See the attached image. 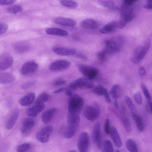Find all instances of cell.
I'll use <instances>...</instances> for the list:
<instances>
[{
    "mask_svg": "<svg viewBox=\"0 0 152 152\" xmlns=\"http://www.w3.org/2000/svg\"><path fill=\"white\" fill-rule=\"evenodd\" d=\"M124 41V38L121 35L112 37L105 42L104 50L108 54L117 53L122 48Z\"/></svg>",
    "mask_w": 152,
    "mask_h": 152,
    "instance_id": "obj_1",
    "label": "cell"
},
{
    "mask_svg": "<svg viewBox=\"0 0 152 152\" xmlns=\"http://www.w3.org/2000/svg\"><path fill=\"white\" fill-rule=\"evenodd\" d=\"M151 45V40L147 39L143 44L134 49L132 53L131 60L134 64H137L141 62L148 51Z\"/></svg>",
    "mask_w": 152,
    "mask_h": 152,
    "instance_id": "obj_2",
    "label": "cell"
},
{
    "mask_svg": "<svg viewBox=\"0 0 152 152\" xmlns=\"http://www.w3.org/2000/svg\"><path fill=\"white\" fill-rule=\"evenodd\" d=\"M120 10L121 18L118 22V27L121 28L133 20L135 14L133 6L129 7L122 4Z\"/></svg>",
    "mask_w": 152,
    "mask_h": 152,
    "instance_id": "obj_3",
    "label": "cell"
},
{
    "mask_svg": "<svg viewBox=\"0 0 152 152\" xmlns=\"http://www.w3.org/2000/svg\"><path fill=\"white\" fill-rule=\"evenodd\" d=\"M84 104V100L79 95L73 94L69 98L68 102V113L79 114Z\"/></svg>",
    "mask_w": 152,
    "mask_h": 152,
    "instance_id": "obj_4",
    "label": "cell"
},
{
    "mask_svg": "<svg viewBox=\"0 0 152 152\" xmlns=\"http://www.w3.org/2000/svg\"><path fill=\"white\" fill-rule=\"evenodd\" d=\"M100 114L99 106L96 102H94L92 105L86 106L83 111V115L88 120L94 121L97 119Z\"/></svg>",
    "mask_w": 152,
    "mask_h": 152,
    "instance_id": "obj_5",
    "label": "cell"
},
{
    "mask_svg": "<svg viewBox=\"0 0 152 152\" xmlns=\"http://www.w3.org/2000/svg\"><path fill=\"white\" fill-rule=\"evenodd\" d=\"M79 71L90 80L95 78L98 75L99 71L97 68L80 64L77 66Z\"/></svg>",
    "mask_w": 152,
    "mask_h": 152,
    "instance_id": "obj_6",
    "label": "cell"
},
{
    "mask_svg": "<svg viewBox=\"0 0 152 152\" xmlns=\"http://www.w3.org/2000/svg\"><path fill=\"white\" fill-rule=\"evenodd\" d=\"M53 129L52 125H49L43 128L37 133L36 138L42 143L47 142L49 139Z\"/></svg>",
    "mask_w": 152,
    "mask_h": 152,
    "instance_id": "obj_7",
    "label": "cell"
},
{
    "mask_svg": "<svg viewBox=\"0 0 152 152\" xmlns=\"http://www.w3.org/2000/svg\"><path fill=\"white\" fill-rule=\"evenodd\" d=\"M89 137L86 132L81 133L77 142V148L80 152H87L89 144Z\"/></svg>",
    "mask_w": 152,
    "mask_h": 152,
    "instance_id": "obj_8",
    "label": "cell"
},
{
    "mask_svg": "<svg viewBox=\"0 0 152 152\" xmlns=\"http://www.w3.org/2000/svg\"><path fill=\"white\" fill-rule=\"evenodd\" d=\"M71 64V62L66 60H58L52 62L49 67V69L52 71H59L66 69Z\"/></svg>",
    "mask_w": 152,
    "mask_h": 152,
    "instance_id": "obj_9",
    "label": "cell"
},
{
    "mask_svg": "<svg viewBox=\"0 0 152 152\" xmlns=\"http://www.w3.org/2000/svg\"><path fill=\"white\" fill-rule=\"evenodd\" d=\"M38 68V64L34 61H28L22 65L20 73L23 75H27L35 72Z\"/></svg>",
    "mask_w": 152,
    "mask_h": 152,
    "instance_id": "obj_10",
    "label": "cell"
},
{
    "mask_svg": "<svg viewBox=\"0 0 152 152\" xmlns=\"http://www.w3.org/2000/svg\"><path fill=\"white\" fill-rule=\"evenodd\" d=\"M52 50L54 53L62 56H72L76 52L75 48H72L56 46L53 47Z\"/></svg>",
    "mask_w": 152,
    "mask_h": 152,
    "instance_id": "obj_11",
    "label": "cell"
},
{
    "mask_svg": "<svg viewBox=\"0 0 152 152\" xmlns=\"http://www.w3.org/2000/svg\"><path fill=\"white\" fill-rule=\"evenodd\" d=\"M101 126L99 122H96L94 124L92 133V138L94 142L97 147L100 148L101 146Z\"/></svg>",
    "mask_w": 152,
    "mask_h": 152,
    "instance_id": "obj_12",
    "label": "cell"
},
{
    "mask_svg": "<svg viewBox=\"0 0 152 152\" xmlns=\"http://www.w3.org/2000/svg\"><path fill=\"white\" fill-rule=\"evenodd\" d=\"M53 22L64 27L76 26L77 24L76 21L73 19L63 17L56 18L53 19Z\"/></svg>",
    "mask_w": 152,
    "mask_h": 152,
    "instance_id": "obj_13",
    "label": "cell"
},
{
    "mask_svg": "<svg viewBox=\"0 0 152 152\" xmlns=\"http://www.w3.org/2000/svg\"><path fill=\"white\" fill-rule=\"evenodd\" d=\"M13 59L12 57L9 54H5L3 55L0 58V70H5L10 67L13 63Z\"/></svg>",
    "mask_w": 152,
    "mask_h": 152,
    "instance_id": "obj_14",
    "label": "cell"
},
{
    "mask_svg": "<svg viewBox=\"0 0 152 152\" xmlns=\"http://www.w3.org/2000/svg\"><path fill=\"white\" fill-rule=\"evenodd\" d=\"M73 81L77 89L79 88H91L94 85L93 82L91 80L87 77L80 78Z\"/></svg>",
    "mask_w": 152,
    "mask_h": 152,
    "instance_id": "obj_15",
    "label": "cell"
},
{
    "mask_svg": "<svg viewBox=\"0 0 152 152\" xmlns=\"http://www.w3.org/2000/svg\"><path fill=\"white\" fill-rule=\"evenodd\" d=\"M110 134L115 146L118 148H120L122 145V142L116 128L115 127H112L110 128Z\"/></svg>",
    "mask_w": 152,
    "mask_h": 152,
    "instance_id": "obj_16",
    "label": "cell"
},
{
    "mask_svg": "<svg viewBox=\"0 0 152 152\" xmlns=\"http://www.w3.org/2000/svg\"><path fill=\"white\" fill-rule=\"evenodd\" d=\"M81 26L85 28L95 30L99 27L98 23L91 18H86L82 20L80 23Z\"/></svg>",
    "mask_w": 152,
    "mask_h": 152,
    "instance_id": "obj_17",
    "label": "cell"
},
{
    "mask_svg": "<svg viewBox=\"0 0 152 152\" xmlns=\"http://www.w3.org/2000/svg\"><path fill=\"white\" fill-rule=\"evenodd\" d=\"M35 122L32 118H27L23 121L21 129V132L26 134L30 131L34 126Z\"/></svg>",
    "mask_w": 152,
    "mask_h": 152,
    "instance_id": "obj_18",
    "label": "cell"
},
{
    "mask_svg": "<svg viewBox=\"0 0 152 152\" xmlns=\"http://www.w3.org/2000/svg\"><path fill=\"white\" fill-rule=\"evenodd\" d=\"M34 92H29L22 97L19 100L20 104L23 106H28L34 102L35 98Z\"/></svg>",
    "mask_w": 152,
    "mask_h": 152,
    "instance_id": "obj_19",
    "label": "cell"
},
{
    "mask_svg": "<svg viewBox=\"0 0 152 152\" xmlns=\"http://www.w3.org/2000/svg\"><path fill=\"white\" fill-rule=\"evenodd\" d=\"M45 107L44 104H35L33 106L28 109L27 114L31 117H35L42 111Z\"/></svg>",
    "mask_w": 152,
    "mask_h": 152,
    "instance_id": "obj_20",
    "label": "cell"
},
{
    "mask_svg": "<svg viewBox=\"0 0 152 152\" xmlns=\"http://www.w3.org/2000/svg\"><path fill=\"white\" fill-rule=\"evenodd\" d=\"M118 28V22L114 21H112L101 28L99 30V32L102 34H107L113 32Z\"/></svg>",
    "mask_w": 152,
    "mask_h": 152,
    "instance_id": "obj_21",
    "label": "cell"
},
{
    "mask_svg": "<svg viewBox=\"0 0 152 152\" xmlns=\"http://www.w3.org/2000/svg\"><path fill=\"white\" fill-rule=\"evenodd\" d=\"M56 111L55 108H50L42 114L41 119L42 122L45 124L49 123L52 120Z\"/></svg>",
    "mask_w": 152,
    "mask_h": 152,
    "instance_id": "obj_22",
    "label": "cell"
},
{
    "mask_svg": "<svg viewBox=\"0 0 152 152\" xmlns=\"http://www.w3.org/2000/svg\"><path fill=\"white\" fill-rule=\"evenodd\" d=\"M45 31L47 34L50 35L65 37L68 35V32L67 31L57 28H47Z\"/></svg>",
    "mask_w": 152,
    "mask_h": 152,
    "instance_id": "obj_23",
    "label": "cell"
},
{
    "mask_svg": "<svg viewBox=\"0 0 152 152\" xmlns=\"http://www.w3.org/2000/svg\"><path fill=\"white\" fill-rule=\"evenodd\" d=\"M67 120L68 125L78 127L80 121L79 114L68 113Z\"/></svg>",
    "mask_w": 152,
    "mask_h": 152,
    "instance_id": "obj_24",
    "label": "cell"
},
{
    "mask_svg": "<svg viewBox=\"0 0 152 152\" xmlns=\"http://www.w3.org/2000/svg\"><path fill=\"white\" fill-rule=\"evenodd\" d=\"M15 77L12 74L8 72L1 73L0 75V82L2 84H8L13 83Z\"/></svg>",
    "mask_w": 152,
    "mask_h": 152,
    "instance_id": "obj_25",
    "label": "cell"
},
{
    "mask_svg": "<svg viewBox=\"0 0 152 152\" xmlns=\"http://www.w3.org/2000/svg\"><path fill=\"white\" fill-rule=\"evenodd\" d=\"M19 116V113L18 111L14 112L7 121L6 125V128L8 130L12 129L16 123Z\"/></svg>",
    "mask_w": 152,
    "mask_h": 152,
    "instance_id": "obj_26",
    "label": "cell"
},
{
    "mask_svg": "<svg viewBox=\"0 0 152 152\" xmlns=\"http://www.w3.org/2000/svg\"><path fill=\"white\" fill-rule=\"evenodd\" d=\"M132 116L138 130L140 132H143L144 127L142 118L136 113H133Z\"/></svg>",
    "mask_w": 152,
    "mask_h": 152,
    "instance_id": "obj_27",
    "label": "cell"
},
{
    "mask_svg": "<svg viewBox=\"0 0 152 152\" xmlns=\"http://www.w3.org/2000/svg\"><path fill=\"white\" fill-rule=\"evenodd\" d=\"M97 2L100 5L110 9L116 10L118 8L114 2L112 0H100Z\"/></svg>",
    "mask_w": 152,
    "mask_h": 152,
    "instance_id": "obj_28",
    "label": "cell"
},
{
    "mask_svg": "<svg viewBox=\"0 0 152 152\" xmlns=\"http://www.w3.org/2000/svg\"><path fill=\"white\" fill-rule=\"evenodd\" d=\"M121 89L120 86L118 84H115L112 87L110 94L112 98L114 100H117L121 95Z\"/></svg>",
    "mask_w": 152,
    "mask_h": 152,
    "instance_id": "obj_29",
    "label": "cell"
},
{
    "mask_svg": "<svg viewBox=\"0 0 152 152\" xmlns=\"http://www.w3.org/2000/svg\"><path fill=\"white\" fill-rule=\"evenodd\" d=\"M126 144V148L129 152H137V145L133 140L131 139L127 140Z\"/></svg>",
    "mask_w": 152,
    "mask_h": 152,
    "instance_id": "obj_30",
    "label": "cell"
},
{
    "mask_svg": "<svg viewBox=\"0 0 152 152\" xmlns=\"http://www.w3.org/2000/svg\"><path fill=\"white\" fill-rule=\"evenodd\" d=\"M50 98V95L48 94L44 93L40 95L37 99L35 104H44L49 101Z\"/></svg>",
    "mask_w": 152,
    "mask_h": 152,
    "instance_id": "obj_31",
    "label": "cell"
},
{
    "mask_svg": "<svg viewBox=\"0 0 152 152\" xmlns=\"http://www.w3.org/2000/svg\"><path fill=\"white\" fill-rule=\"evenodd\" d=\"M60 4L63 6L71 9H74L78 6L77 3L75 1L61 0Z\"/></svg>",
    "mask_w": 152,
    "mask_h": 152,
    "instance_id": "obj_32",
    "label": "cell"
},
{
    "mask_svg": "<svg viewBox=\"0 0 152 152\" xmlns=\"http://www.w3.org/2000/svg\"><path fill=\"white\" fill-rule=\"evenodd\" d=\"M8 13L11 14H16L23 11L22 7L19 5H13L9 7L7 9Z\"/></svg>",
    "mask_w": 152,
    "mask_h": 152,
    "instance_id": "obj_33",
    "label": "cell"
},
{
    "mask_svg": "<svg viewBox=\"0 0 152 152\" xmlns=\"http://www.w3.org/2000/svg\"><path fill=\"white\" fill-rule=\"evenodd\" d=\"M15 49L16 51L18 53H24L29 50V46L28 45L25 43H19L15 45Z\"/></svg>",
    "mask_w": 152,
    "mask_h": 152,
    "instance_id": "obj_34",
    "label": "cell"
},
{
    "mask_svg": "<svg viewBox=\"0 0 152 152\" xmlns=\"http://www.w3.org/2000/svg\"><path fill=\"white\" fill-rule=\"evenodd\" d=\"M93 93L98 95H104L108 93L107 89L99 85L93 89Z\"/></svg>",
    "mask_w": 152,
    "mask_h": 152,
    "instance_id": "obj_35",
    "label": "cell"
},
{
    "mask_svg": "<svg viewBox=\"0 0 152 152\" xmlns=\"http://www.w3.org/2000/svg\"><path fill=\"white\" fill-rule=\"evenodd\" d=\"M125 101L132 113H136L137 112L136 108L130 98L128 96H126L125 98Z\"/></svg>",
    "mask_w": 152,
    "mask_h": 152,
    "instance_id": "obj_36",
    "label": "cell"
},
{
    "mask_svg": "<svg viewBox=\"0 0 152 152\" xmlns=\"http://www.w3.org/2000/svg\"><path fill=\"white\" fill-rule=\"evenodd\" d=\"M113 152V147L111 142L109 140H105L103 145V152Z\"/></svg>",
    "mask_w": 152,
    "mask_h": 152,
    "instance_id": "obj_37",
    "label": "cell"
},
{
    "mask_svg": "<svg viewBox=\"0 0 152 152\" xmlns=\"http://www.w3.org/2000/svg\"><path fill=\"white\" fill-rule=\"evenodd\" d=\"M31 145L29 143L25 142L19 145L16 149V152H26L31 148Z\"/></svg>",
    "mask_w": 152,
    "mask_h": 152,
    "instance_id": "obj_38",
    "label": "cell"
},
{
    "mask_svg": "<svg viewBox=\"0 0 152 152\" xmlns=\"http://www.w3.org/2000/svg\"><path fill=\"white\" fill-rule=\"evenodd\" d=\"M121 121L126 131L130 132L132 130V125L129 119L126 117H123L122 118Z\"/></svg>",
    "mask_w": 152,
    "mask_h": 152,
    "instance_id": "obj_39",
    "label": "cell"
},
{
    "mask_svg": "<svg viewBox=\"0 0 152 152\" xmlns=\"http://www.w3.org/2000/svg\"><path fill=\"white\" fill-rule=\"evenodd\" d=\"M108 54L104 49L99 52L97 54V56L99 61L101 62H104L107 60Z\"/></svg>",
    "mask_w": 152,
    "mask_h": 152,
    "instance_id": "obj_40",
    "label": "cell"
},
{
    "mask_svg": "<svg viewBox=\"0 0 152 152\" xmlns=\"http://www.w3.org/2000/svg\"><path fill=\"white\" fill-rule=\"evenodd\" d=\"M36 82L35 80L29 81L22 84L21 86V88L23 90L27 89L34 86Z\"/></svg>",
    "mask_w": 152,
    "mask_h": 152,
    "instance_id": "obj_41",
    "label": "cell"
},
{
    "mask_svg": "<svg viewBox=\"0 0 152 152\" xmlns=\"http://www.w3.org/2000/svg\"><path fill=\"white\" fill-rule=\"evenodd\" d=\"M141 87L144 95L147 100H151V97L150 93L145 85L142 83L141 85Z\"/></svg>",
    "mask_w": 152,
    "mask_h": 152,
    "instance_id": "obj_42",
    "label": "cell"
},
{
    "mask_svg": "<svg viewBox=\"0 0 152 152\" xmlns=\"http://www.w3.org/2000/svg\"><path fill=\"white\" fill-rule=\"evenodd\" d=\"M134 98L136 103L140 105L142 103V99L140 93L139 91L136 92L134 95Z\"/></svg>",
    "mask_w": 152,
    "mask_h": 152,
    "instance_id": "obj_43",
    "label": "cell"
},
{
    "mask_svg": "<svg viewBox=\"0 0 152 152\" xmlns=\"http://www.w3.org/2000/svg\"><path fill=\"white\" fill-rule=\"evenodd\" d=\"M110 129L109 120L107 119L105 121L104 125V130L105 133L107 134H110Z\"/></svg>",
    "mask_w": 152,
    "mask_h": 152,
    "instance_id": "obj_44",
    "label": "cell"
},
{
    "mask_svg": "<svg viewBox=\"0 0 152 152\" xmlns=\"http://www.w3.org/2000/svg\"><path fill=\"white\" fill-rule=\"evenodd\" d=\"M8 26L5 23H2L0 24V34L1 35L5 33L7 30Z\"/></svg>",
    "mask_w": 152,
    "mask_h": 152,
    "instance_id": "obj_45",
    "label": "cell"
},
{
    "mask_svg": "<svg viewBox=\"0 0 152 152\" xmlns=\"http://www.w3.org/2000/svg\"><path fill=\"white\" fill-rule=\"evenodd\" d=\"M137 1L136 0H125L123 1L122 4L128 6H133Z\"/></svg>",
    "mask_w": 152,
    "mask_h": 152,
    "instance_id": "obj_46",
    "label": "cell"
},
{
    "mask_svg": "<svg viewBox=\"0 0 152 152\" xmlns=\"http://www.w3.org/2000/svg\"><path fill=\"white\" fill-rule=\"evenodd\" d=\"M66 81L64 79H59L54 82L53 85L54 86H58L65 84Z\"/></svg>",
    "mask_w": 152,
    "mask_h": 152,
    "instance_id": "obj_47",
    "label": "cell"
},
{
    "mask_svg": "<svg viewBox=\"0 0 152 152\" xmlns=\"http://www.w3.org/2000/svg\"><path fill=\"white\" fill-rule=\"evenodd\" d=\"M16 1L15 0H0V5H6L13 4Z\"/></svg>",
    "mask_w": 152,
    "mask_h": 152,
    "instance_id": "obj_48",
    "label": "cell"
},
{
    "mask_svg": "<svg viewBox=\"0 0 152 152\" xmlns=\"http://www.w3.org/2000/svg\"><path fill=\"white\" fill-rule=\"evenodd\" d=\"M139 75L141 77H143L146 74V71L145 68L143 66H140L138 70Z\"/></svg>",
    "mask_w": 152,
    "mask_h": 152,
    "instance_id": "obj_49",
    "label": "cell"
},
{
    "mask_svg": "<svg viewBox=\"0 0 152 152\" xmlns=\"http://www.w3.org/2000/svg\"><path fill=\"white\" fill-rule=\"evenodd\" d=\"M144 7L147 10H152V0L147 1L146 4L144 5Z\"/></svg>",
    "mask_w": 152,
    "mask_h": 152,
    "instance_id": "obj_50",
    "label": "cell"
},
{
    "mask_svg": "<svg viewBox=\"0 0 152 152\" xmlns=\"http://www.w3.org/2000/svg\"><path fill=\"white\" fill-rule=\"evenodd\" d=\"M64 28L70 31H75L77 29V27L76 26H69V27H66Z\"/></svg>",
    "mask_w": 152,
    "mask_h": 152,
    "instance_id": "obj_51",
    "label": "cell"
},
{
    "mask_svg": "<svg viewBox=\"0 0 152 152\" xmlns=\"http://www.w3.org/2000/svg\"><path fill=\"white\" fill-rule=\"evenodd\" d=\"M65 94L67 96H71L72 94V90L70 89H67L65 91Z\"/></svg>",
    "mask_w": 152,
    "mask_h": 152,
    "instance_id": "obj_52",
    "label": "cell"
},
{
    "mask_svg": "<svg viewBox=\"0 0 152 152\" xmlns=\"http://www.w3.org/2000/svg\"><path fill=\"white\" fill-rule=\"evenodd\" d=\"M104 96L106 101L108 103H110L111 101V99L108 92Z\"/></svg>",
    "mask_w": 152,
    "mask_h": 152,
    "instance_id": "obj_53",
    "label": "cell"
},
{
    "mask_svg": "<svg viewBox=\"0 0 152 152\" xmlns=\"http://www.w3.org/2000/svg\"><path fill=\"white\" fill-rule=\"evenodd\" d=\"M148 104L150 111L152 115V102L151 100L148 101Z\"/></svg>",
    "mask_w": 152,
    "mask_h": 152,
    "instance_id": "obj_54",
    "label": "cell"
},
{
    "mask_svg": "<svg viewBox=\"0 0 152 152\" xmlns=\"http://www.w3.org/2000/svg\"><path fill=\"white\" fill-rule=\"evenodd\" d=\"M65 89V88L63 87L59 89L58 90L54 91L53 93L55 94H58L59 93L61 92L64 91Z\"/></svg>",
    "mask_w": 152,
    "mask_h": 152,
    "instance_id": "obj_55",
    "label": "cell"
},
{
    "mask_svg": "<svg viewBox=\"0 0 152 152\" xmlns=\"http://www.w3.org/2000/svg\"><path fill=\"white\" fill-rule=\"evenodd\" d=\"M113 104L114 106L116 108L118 109V105L117 100H114Z\"/></svg>",
    "mask_w": 152,
    "mask_h": 152,
    "instance_id": "obj_56",
    "label": "cell"
},
{
    "mask_svg": "<svg viewBox=\"0 0 152 152\" xmlns=\"http://www.w3.org/2000/svg\"><path fill=\"white\" fill-rule=\"evenodd\" d=\"M78 56L79 57H80L82 59H83L84 60L87 59L86 57L83 55L79 54H78Z\"/></svg>",
    "mask_w": 152,
    "mask_h": 152,
    "instance_id": "obj_57",
    "label": "cell"
},
{
    "mask_svg": "<svg viewBox=\"0 0 152 152\" xmlns=\"http://www.w3.org/2000/svg\"><path fill=\"white\" fill-rule=\"evenodd\" d=\"M115 152H121V151L119 150H117Z\"/></svg>",
    "mask_w": 152,
    "mask_h": 152,
    "instance_id": "obj_58",
    "label": "cell"
},
{
    "mask_svg": "<svg viewBox=\"0 0 152 152\" xmlns=\"http://www.w3.org/2000/svg\"><path fill=\"white\" fill-rule=\"evenodd\" d=\"M69 152H75V151H74L73 150H72V151H69Z\"/></svg>",
    "mask_w": 152,
    "mask_h": 152,
    "instance_id": "obj_59",
    "label": "cell"
},
{
    "mask_svg": "<svg viewBox=\"0 0 152 152\" xmlns=\"http://www.w3.org/2000/svg\"><path fill=\"white\" fill-rule=\"evenodd\" d=\"M34 152V151H31V152Z\"/></svg>",
    "mask_w": 152,
    "mask_h": 152,
    "instance_id": "obj_60",
    "label": "cell"
},
{
    "mask_svg": "<svg viewBox=\"0 0 152 152\" xmlns=\"http://www.w3.org/2000/svg\"></svg>",
    "mask_w": 152,
    "mask_h": 152,
    "instance_id": "obj_61",
    "label": "cell"
}]
</instances>
